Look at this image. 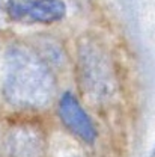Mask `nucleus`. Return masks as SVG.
Here are the masks:
<instances>
[{"label": "nucleus", "instance_id": "obj_6", "mask_svg": "<svg viewBox=\"0 0 155 157\" xmlns=\"http://www.w3.org/2000/svg\"><path fill=\"white\" fill-rule=\"evenodd\" d=\"M14 0H0V29L9 24V17H8V11L9 6L12 5Z\"/></svg>", "mask_w": 155, "mask_h": 157}, {"label": "nucleus", "instance_id": "obj_4", "mask_svg": "<svg viewBox=\"0 0 155 157\" xmlns=\"http://www.w3.org/2000/svg\"><path fill=\"white\" fill-rule=\"evenodd\" d=\"M59 115L62 118L63 124L81 140L92 144L97 139V130L92 124L90 118L86 115L83 107L80 106L77 98L71 92H66L60 98L59 103Z\"/></svg>", "mask_w": 155, "mask_h": 157}, {"label": "nucleus", "instance_id": "obj_3", "mask_svg": "<svg viewBox=\"0 0 155 157\" xmlns=\"http://www.w3.org/2000/svg\"><path fill=\"white\" fill-rule=\"evenodd\" d=\"M65 3L62 0H14L9 6V21L54 23L63 18Z\"/></svg>", "mask_w": 155, "mask_h": 157}, {"label": "nucleus", "instance_id": "obj_7", "mask_svg": "<svg viewBox=\"0 0 155 157\" xmlns=\"http://www.w3.org/2000/svg\"><path fill=\"white\" fill-rule=\"evenodd\" d=\"M151 157H155V150H154V153H152V156H151Z\"/></svg>", "mask_w": 155, "mask_h": 157}, {"label": "nucleus", "instance_id": "obj_1", "mask_svg": "<svg viewBox=\"0 0 155 157\" xmlns=\"http://www.w3.org/2000/svg\"><path fill=\"white\" fill-rule=\"evenodd\" d=\"M56 83L50 68L32 50L14 45L8 50L3 67V91L20 107L38 109L48 104Z\"/></svg>", "mask_w": 155, "mask_h": 157}, {"label": "nucleus", "instance_id": "obj_2", "mask_svg": "<svg viewBox=\"0 0 155 157\" xmlns=\"http://www.w3.org/2000/svg\"><path fill=\"white\" fill-rule=\"evenodd\" d=\"M78 73L86 97L102 101L113 94L115 85L110 62L94 42L86 41L80 45Z\"/></svg>", "mask_w": 155, "mask_h": 157}, {"label": "nucleus", "instance_id": "obj_5", "mask_svg": "<svg viewBox=\"0 0 155 157\" xmlns=\"http://www.w3.org/2000/svg\"><path fill=\"white\" fill-rule=\"evenodd\" d=\"M42 145L41 132L29 125L14 128L8 137L9 151L17 157H38L42 151Z\"/></svg>", "mask_w": 155, "mask_h": 157}]
</instances>
